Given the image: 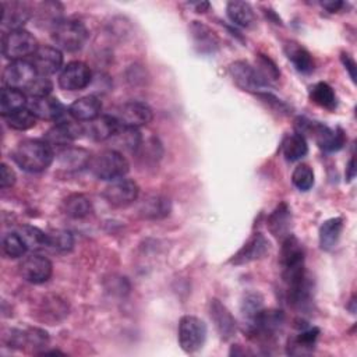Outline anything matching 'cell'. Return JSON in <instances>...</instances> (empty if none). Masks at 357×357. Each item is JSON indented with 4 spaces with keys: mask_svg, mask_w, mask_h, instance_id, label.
I'll return each mask as SVG.
<instances>
[{
    "mask_svg": "<svg viewBox=\"0 0 357 357\" xmlns=\"http://www.w3.org/2000/svg\"><path fill=\"white\" fill-rule=\"evenodd\" d=\"M206 324L194 315H184L178 321L177 339L180 347L185 353H195L199 350L206 339Z\"/></svg>",
    "mask_w": 357,
    "mask_h": 357,
    "instance_id": "obj_6",
    "label": "cell"
},
{
    "mask_svg": "<svg viewBox=\"0 0 357 357\" xmlns=\"http://www.w3.org/2000/svg\"><path fill=\"white\" fill-rule=\"evenodd\" d=\"M226 13L230 21L241 28H252L257 24L255 11L247 1H229L226 6Z\"/></svg>",
    "mask_w": 357,
    "mask_h": 357,
    "instance_id": "obj_27",
    "label": "cell"
},
{
    "mask_svg": "<svg viewBox=\"0 0 357 357\" xmlns=\"http://www.w3.org/2000/svg\"><path fill=\"white\" fill-rule=\"evenodd\" d=\"M38 47L36 38L24 28L8 31L1 40V53L11 61L25 60L28 56L32 57Z\"/></svg>",
    "mask_w": 357,
    "mask_h": 357,
    "instance_id": "obj_5",
    "label": "cell"
},
{
    "mask_svg": "<svg viewBox=\"0 0 357 357\" xmlns=\"http://www.w3.org/2000/svg\"><path fill=\"white\" fill-rule=\"evenodd\" d=\"M32 64L39 75L56 74L63 67V53L56 46H39L32 56Z\"/></svg>",
    "mask_w": 357,
    "mask_h": 357,
    "instance_id": "obj_17",
    "label": "cell"
},
{
    "mask_svg": "<svg viewBox=\"0 0 357 357\" xmlns=\"http://www.w3.org/2000/svg\"><path fill=\"white\" fill-rule=\"evenodd\" d=\"M254 68H255V71L258 73L259 78L262 79V82L266 86L269 84L278 81L279 77H280V71H279L278 66L275 64V61L271 57H268L266 54H262V53L257 54Z\"/></svg>",
    "mask_w": 357,
    "mask_h": 357,
    "instance_id": "obj_36",
    "label": "cell"
},
{
    "mask_svg": "<svg viewBox=\"0 0 357 357\" xmlns=\"http://www.w3.org/2000/svg\"><path fill=\"white\" fill-rule=\"evenodd\" d=\"M284 54L291 61L294 68L301 74H310L312 73L315 63L312 59V54L300 43L294 40H289L284 45Z\"/></svg>",
    "mask_w": 357,
    "mask_h": 357,
    "instance_id": "obj_26",
    "label": "cell"
},
{
    "mask_svg": "<svg viewBox=\"0 0 357 357\" xmlns=\"http://www.w3.org/2000/svg\"><path fill=\"white\" fill-rule=\"evenodd\" d=\"M1 24L10 31L21 29L33 14L31 4L25 1H1Z\"/></svg>",
    "mask_w": 357,
    "mask_h": 357,
    "instance_id": "obj_19",
    "label": "cell"
},
{
    "mask_svg": "<svg viewBox=\"0 0 357 357\" xmlns=\"http://www.w3.org/2000/svg\"><path fill=\"white\" fill-rule=\"evenodd\" d=\"M81 134H84V127L78 123H73L68 119L57 121L45 135V141L53 148H66L70 146V144L79 138Z\"/></svg>",
    "mask_w": 357,
    "mask_h": 357,
    "instance_id": "obj_15",
    "label": "cell"
},
{
    "mask_svg": "<svg viewBox=\"0 0 357 357\" xmlns=\"http://www.w3.org/2000/svg\"><path fill=\"white\" fill-rule=\"evenodd\" d=\"M123 127L139 128L149 124L153 119L152 109L139 100H130L126 102L120 109L116 117Z\"/></svg>",
    "mask_w": 357,
    "mask_h": 357,
    "instance_id": "obj_13",
    "label": "cell"
},
{
    "mask_svg": "<svg viewBox=\"0 0 357 357\" xmlns=\"http://www.w3.org/2000/svg\"><path fill=\"white\" fill-rule=\"evenodd\" d=\"M7 123V126L13 130H18V131H25L29 130L32 127H35L36 124V117L28 110V109H22L18 110L10 116L3 117Z\"/></svg>",
    "mask_w": 357,
    "mask_h": 357,
    "instance_id": "obj_41",
    "label": "cell"
},
{
    "mask_svg": "<svg viewBox=\"0 0 357 357\" xmlns=\"http://www.w3.org/2000/svg\"><path fill=\"white\" fill-rule=\"evenodd\" d=\"M304 248L301 241L291 233L282 240L279 262L282 266V279H289L304 272Z\"/></svg>",
    "mask_w": 357,
    "mask_h": 357,
    "instance_id": "obj_7",
    "label": "cell"
},
{
    "mask_svg": "<svg viewBox=\"0 0 357 357\" xmlns=\"http://www.w3.org/2000/svg\"><path fill=\"white\" fill-rule=\"evenodd\" d=\"M282 152L287 162L300 160L308 152V145H307L305 137L298 132L287 135L282 144Z\"/></svg>",
    "mask_w": 357,
    "mask_h": 357,
    "instance_id": "obj_33",
    "label": "cell"
},
{
    "mask_svg": "<svg viewBox=\"0 0 357 357\" xmlns=\"http://www.w3.org/2000/svg\"><path fill=\"white\" fill-rule=\"evenodd\" d=\"M89 169L99 180L114 181L128 173L130 163L120 151L105 149L92 158Z\"/></svg>",
    "mask_w": 357,
    "mask_h": 357,
    "instance_id": "obj_4",
    "label": "cell"
},
{
    "mask_svg": "<svg viewBox=\"0 0 357 357\" xmlns=\"http://www.w3.org/2000/svg\"><path fill=\"white\" fill-rule=\"evenodd\" d=\"M26 105H28V100L22 91L14 89V88H6V86L1 89L0 113L3 117L25 109Z\"/></svg>",
    "mask_w": 357,
    "mask_h": 357,
    "instance_id": "obj_29",
    "label": "cell"
},
{
    "mask_svg": "<svg viewBox=\"0 0 357 357\" xmlns=\"http://www.w3.org/2000/svg\"><path fill=\"white\" fill-rule=\"evenodd\" d=\"M139 195L138 184L131 178H119L112 181L103 191L105 199L116 208H126L137 201Z\"/></svg>",
    "mask_w": 357,
    "mask_h": 357,
    "instance_id": "obj_10",
    "label": "cell"
},
{
    "mask_svg": "<svg viewBox=\"0 0 357 357\" xmlns=\"http://www.w3.org/2000/svg\"><path fill=\"white\" fill-rule=\"evenodd\" d=\"M319 336V328H308L297 333L296 336L287 340L286 353L290 356H307L311 354L315 349L317 340Z\"/></svg>",
    "mask_w": 357,
    "mask_h": 357,
    "instance_id": "obj_24",
    "label": "cell"
},
{
    "mask_svg": "<svg viewBox=\"0 0 357 357\" xmlns=\"http://www.w3.org/2000/svg\"><path fill=\"white\" fill-rule=\"evenodd\" d=\"M262 308H264V297L258 291H248L247 294H244L240 305V311L245 322L244 325L250 324Z\"/></svg>",
    "mask_w": 357,
    "mask_h": 357,
    "instance_id": "obj_37",
    "label": "cell"
},
{
    "mask_svg": "<svg viewBox=\"0 0 357 357\" xmlns=\"http://www.w3.org/2000/svg\"><path fill=\"white\" fill-rule=\"evenodd\" d=\"M266 226L269 231L276 237L283 240L286 236L290 234L291 229V212L286 202L279 204L268 216Z\"/></svg>",
    "mask_w": 357,
    "mask_h": 357,
    "instance_id": "obj_25",
    "label": "cell"
},
{
    "mask_svg": "<svg viewBox=\"0 0 357 357\" xmlns=\"http://www.w3.org/2000/svg\"><path fill=\"white\" fill-rule=\"evenodd\" d=\"M269 252V241L262 233H254L243 247L230 258V264L240 266L264 258Z\"/></svg>",
    "mask_w": 357,
    "mask_h": 357,
    "instance_id": "obj_14",
    "label": "cell"
},
{
    "mask_svg": "<svg viewBox=\"0 0 357 357\" xmlns=\"http://www.w3.org/2000/svg\"><path fill=\"white\" fill-rule=\"evenodd\" d=\"M61 11H63V7L60 3H54V1H45V3H40L38 6V10H36V15H38V21L39 22H46L49 24L52 28L59 22L61 21Z\"/></svg>",
    "mask_w": 357,
    "mask_h": 357,
    "instance_id": "obj_39",
    "label": "cell"
},
{
    "mask_svg": "<svg viewBox=\"0 0 357 357\" xmlns=\"http://www.w3.org/2000/svg\"><path fill=\"white\" fill-rule=\"evenodd\" d=\"M342 230H343V218L336 216V218H331V219L325 220L321 225L319 233H318L321 250H324V251L333 250L340 238Z\"/></svg>",
    "mask_w": 357,
    "mask_h": 357,
    "instance_id": "obj_28",
    "label": "cell"
},
{
    "mask_svg": "<svg viewBox=\"0 0 357 357\" xmlns=\"http://www.w3.org/2000/svg\"><path fill=\"white\" fill-rule=\"evenodd\" d=\"M340 60H342L344 68L349 71V75H350L351 81L356 82V61H354V59H353L349 53L343 52V53L340 54Z\"/></svg>",
    "mask_w": 357,
    "mask_h": 357,
    "instance_id": "obj_45",
    "label": "cell"
},
{
    "mask_svg": "<svg viewBox=\"0 0 357 357\" xmlns=\"http://www.w3.org/2000/svg\"><path fill=\"white\" fill-rule=\"evenodd\" d=\"M291 183L300 191H308L314 185V170L307 163H300L291 173Z\"/></svg>",
    "mask_w": 357,
    "mask_h": 357,
    "instance_id": "obj_40",
    "label": "cell"
},
{
    "mask_svg": "<svg viewBox=\"0 0 357 357\" xmlns=\"http://www.w3.org/2000/svg\"><path fill=\"white\" fill-rule=\"evenodd\" d=\"M229 73L234 84L244 91H255L258 93L262 88L266 86L259 78L254 66H251L247 61L238 60L231 63L229 67Z\"/></svg>",
    "mask_w": 357,
    "mask_h": 357,
    "instance_id": "obj_18",
    "label": "cell"
},
{
    "mask_svg": "<svg viewBox=\"0 0 357 357\" xmlns=\"http://www.w3.org/2000/svg\"><path fill=\"white\" fill-rule=\"evenodd\" d=\"M119 128L120 123L114 116L100 114L95 120L88 121V126L84 127V134L93 141H106L110 139Z\"/></svg>",
    "mask_w": 357,
    "mask_h": 357,
    "instance_id": "obj_22",
    "label": "cell"
},
{
    "mask_svg": "<svg viewBox=\"0 0 357 357\" xmlns=\"http://www.w3.org/2000/svg\"><path fill=\"white\" fill-rule=\"evenodd\" d=\"M209 317L223 340H229L236 335L237 322L229 308L218 298H211L209 301Z\"/></svg>",
    "mask_w": 357,
    "mask_h": 357,
    "instance_id": "obj_16",
    "label": "cell"
},
{
    "mask_svg": "<svg viewBox=\"0 0 357 357\" xmlns=\"http://www.w3.org/2000/svg\"><path fill=\"white\" fill-rule=\"evenodd\" d=\"M110 141L113 145H116V148H112V149H116V151L126 149V151L137 152V149L142 144V137H141V132L138 131V128L120 126V128L110 138Z\"/></svg>",
    "mask_w": 357,
    "mask_h": 357,
    "instance_id": "obj_31",
    "label": "cell"
},
{
    "mask_svg": "<svg viewBox=\"0 0 357 357\" xmlns=\"http://www.w3.org/2000/svg\"><path fill=\"white\" fill-rule=\"evenodd\" d=\"M53 89V84L47 77L38 75V78L32 82V85L26 89V93L31 98H40V96H49Z\"/></svg>",
    "mask_w": 357,
    "mask_h": 357,
    "instance_id": "obj_43",
    "label": "cell"
},
{
    "mask_svg": "<svg viewBox=\"0 0 357 357\" xmlns=\"http://www.w3.org/2000/svg\"><path fill=\"white\" fill-rule=\"evenodd\" d=\"M56 156H57L60 167L70 170V172H77V170L89 167L91 160H92L89 151H86L84 148H77V146L61 148Z\"/></svg>",
    "mask_w": 357,
    "mask_h": 357,
    "instance_id": "obj_23",
    "label": "cell"
},
{
    "mask_svg": "<svg viewBox=\"0 0 357 357\" xmlns=\"http://www.w3.org/2000/svg\"><path fill=\"white\" fill-rule=\"evenodd\" d=\"M102 102L93 95L82 96L68 106V114L75 121H92L100 116Z\"/></svg>",
    "mask_w": 357,
    "mask_h": 357,
    "instance_id": "obj_21",
    "label": "cell"
},
{
    "mask_svg": "<svg viewBox=\"0 0 357 357\" xmlns=\"http://www.w3.org/2000/svg\"><path fill=\"white\" fill-rule=\"evenodd\" d=\"M170 211V202L166 197L159 195V194H153L146 197L141 206H139V212L144 218L146 219H160L165 218L166 215H169Z\"/></svg>",
    "mask_w": 357,
    "mask_h": 357,
    "instance_id": "obj_32",
    "label": "cell"
},
{
    "mask_svg": "<svg viewBox=\"0 0 357 357\" xmlns=\"http://www.w3.org/2000/svg\"><path fill=\"white\" fill-rule=\"evenodd\" d=\"M18 233L22 237L24 243L26 244L28 250L38 251L45 247H49V233H45L43 230H40L36 226L24 225L20 227Z\"/></svg>",
    "mask_w": 357,
    "mask_h": 357,
    "instance_id": "obj_35",
    "label": "cell"
},
{
    "mask_svg": "<svg viewBox=\"0 0 357 357\" xmlns=\"http://www.w3.org/2000/svg\"><path fill=\"white\" fill-rule=\"evenodd\" d=\"M74 245V237L67 230H54L49 233V247L57 251H70Z\"/></svg>",
    "mask_w": 357,
    "mask_h": 357,
    "instance_id": "obj_42",
    "label": "cell"
},
{
    "mask_svg": "<svg viewBox=\"0 0 357 357\" xmlns=\"http://www.w3.org/2000/svg\"><path fill=\"white\" fill-rule=\"evenodd\" d=\"M89 36V31L84 22L74 18L59 21L52 28V40L56 47L63 52H78L84 47Z\"/></svg>",
    "mask_w": 357,
    "mask_h": 357,
    "instance_id": "obj_3",
    "label": "cell"
},
{
    "mask_svg": "<svg viewBox=\"0 0 357 357\" xmlns=\"http://www.w3.org/2000/svg\"><path fill=\"white\" fill-rule=\"evenodd\" d=\"M92 81V71L84 61L67 63L59 75V86L64 91H81Z\"/></svg>",
    "mask_w": 357,
    "mask_h": 357,
    "instance_id": "obj_9",
    "label": "cell"
},
{
    "mask_svg": "<svg viewBox=\"0 0 357 357\" xmlns=\"http://www.w3.org/2000/svg\"><path fill=\"white\" fill-rule=\"evenodd\" d=\"M15 180H17V176H15L14 170L7 163H1V166H0V187L1 188L13 187L15 184Z\"/></svg>",
    "mask_w": 357,
    "mask_h": 357,
    "instance_id": "obj_44",
    "label": "cell"
},
{
    "mask_svg": "<svg viewBox=\"0 0 357 357\" xmlns=\"http://www.w3.org/2000/svg\"><path fill=\"white\" fill-rule=\"evenodd\" d=\"M63 212L73 219H82L92 212V202L84 194H70L63 201Z\"/></svg>",
    "mask_w": 357,
    "mask_h": 357,
    "instance_id": "obj_30",
    "label": "cell"
},
{
    "mask_svg": "<svg viewBox=\"0 0 357 357\" xmlns=\"http://www.w3.org/2000/svg\"><path fill=\"white\" fill-rule=\"evenodd\" d=\"M356 176V167H354V156L350 158L349 163H347V167H346V177H347V181L353 180Z\"/></svg>",
    "mask_w": 357,
    "mask_h": 357,
    "instance_id": "obj_47",
    "label": "cell"
},
{
    "mask_svg": "<svg viewBox=\"0 0 357 357\" xmlns=\"http://www.w3.org/2000/svg\"><path fill=\"white\" fill-rule=\"evenodd\" d=\"M192 45L201 54H213L219 49V38L216 33L199 21H192L188 26Z\"/></svg>",
    "mask_w": 357,
    "mask_h": 357,
    "instance_id": "obj_20",
    "label": "cell"
},
{
    "mask_svg": "<svg viewBox=\"0 0 357 357\" xmlns=\"http://www.w3.org/2000/svg\"><path fill=\"white\" fill-rule=\"evenodd\" d=\"M194 7H195V11H197V13H205V11L209 8V3H208V1L197 3V4H194Z\"/></svg>",
    "mask_w": 357,
    "mask_h": 357,
    "instance_id": "obj_48",
    "label": "cell"
},
{
    "mask_svg": "<svg viewBox=\"0 0 357 357\" xmlns=\"http://www.w3.org/2000/svg\"><path fill=\"white\" fill-rule=\"evenodd\" d=\"M1 247H3V254L7 258H11V259H17V258L24 257V254L28 250V247L24 243L20 233H15V231H10L3 237Z\"/></svg>",
    "mask_w": 357,
    "mask_h": 357,
    "instance_id": "obj_38",
    "label": "cell"
},
{
    "mask_svg": "<svg viewBox=\"0 0 357 357\" xmlns=\"http://www.w3.org/2000/svg\"><path fill=\"white\" fill-rule=\"evenodd\" d=\"M13 160L28 173H39L46 170L53 159V148L42 139H24L11 152Z\"/></svg>",
    "mask_w": 357,
    "mask_h": 357,
    "instance_id": "obj_1",
    "label": "cell"
},
{
    "mask_svg": "<svg viewBox=\"0 0 357 357\" xmlns=\"http://www.w3.org/2000/svg\"><path fill=\"white\" fill-rule=\"evenodd\" d=\"M18 271L24 280L32 284H42L50 279L53 273V265L46 257L31 254L22 259Z\"/></svg>",
    "mask_w": 357,
    "mask_h": 357,
    "instance_id": "obj_11",
    "label": "cell"
},
{
    "mask_svg": "<svg viewBox=\"0 0 357 357\" xmlns=\"http://www.w3.org/2000/svg\"><path fill=\"white\" fill-rule=\"evenodd\" d=\"M296 128L298 134H308L312 137L317 145L326 152H336L342 149L346 142V135L342 128H329L322 123L312 121L305 117H298L296 120Z\"/></svg>",
    "mask_w": 357,
    "mask_h": 357,
    "instance_id": "obj_2",
    "label": "cell"
},
{
    "mask_svg": "<svg viewBox=\"0 0 357 357\" xmlns=\"http://www.w3.org/2000/svg\"><path fill=\"white\" fill-rule=\"evenodd\" d=\"M38 71L35 70L32 61L15 60L8 63L1 74V81L6 88L14 89H28L32 82L38 78Z\"/></svg>",
    "mask_w": 357,
    "mask_h": 357,
    "instance_id": "obj_8",
    "label": "cell"
},
{
    "mask_svg": "<svg viewBox=\"0 0 357 357\" xmlns=\"http://www.w3.org/2000/svg\"><path fill=\"white\" fill-rule=\"evenodd\" d=\"M321 6L329 13H336L344 6V3L340 0H326V1H321Z\"/></svg>",
    "mask_w": 357,
    "mask_h": 357,
    "instance_id": "obj_46",
    "label": "cell"
},
{
    "mask_svg": "<svg viewBox=\"0 0 357 357\" xmlns=\"http://www.w3.org/2000/svg\"><path fill=\"white\" fill-rule=\"evenodd\" d=\"M310 99L315 105L328 109V110H335L337 106V98L333 91V88L326 84V82H317L315 85L311 86L310 89Z\"/></svg>",
    "mask_w": 357,
    "mask_h": 357,
    "instance_id": "obj_34",
    "label": "cell"
},
{
    "mask_svg": "<svg viewBox=\"0 0 357 357\" xmlns=\"http://www.w3.org/2000/svg\"><path fill=\"white\" fill-rule=\"evenodd\" d=\"M26 109L36 117L47 121H60L64 120L68 114V109L54 96H40L31 98L28 100Z\"/></svg>",
    "mask_w": 357,
    "mask_h": 357,
    "instance_id": "obj_12",
    "label": "cell"
}]
</instances>
